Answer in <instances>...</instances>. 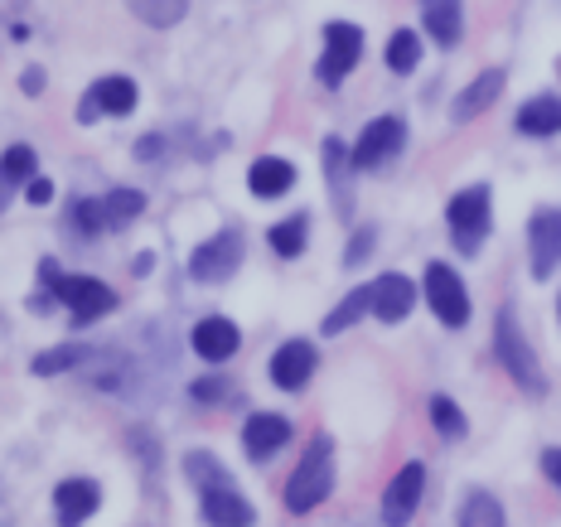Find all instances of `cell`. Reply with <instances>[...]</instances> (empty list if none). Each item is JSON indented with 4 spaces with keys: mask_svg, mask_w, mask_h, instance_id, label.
I'll list each match as a JSON object with an SVG mask.
<instances>
[{
    "mask_svg": "<svg viewBox=\"0 0 561 527\" xmlns=\"http://www.w3.org/2000/svg\"><path fill=\"white\" fill-rule=\"evenodd\" d=\"M314 363H320V354H314L310 339H290V344H280L272 354V382L286 392H300L310 382Z\"/></svg>",
    "mask_w": 561,
    "mask_h": 527,
    "instance_id": "obj_12",
    "label": "cell"
},
{
    "mask_svg": "<svg viewBox=\"0 0 561 527\" xmlns=\"http://www.w3.org/2000/svg\"><path fill=\"white\" fill-rule=\"evenodd\" d=\"M348 165H354V156H348L344 146H339V136L324 140V170H330V184H334V204L348 214Z\"/></svg>",
    "mask_w": 561,
    "mask_h": 527,
    "instance_id": "obj_24",
    "label": "cell"
},
{
    "mask_svg": "<svg viewBox=\"0 0 561 527\" xmlns=\"http://www.w3.org/2000/svg\"><path fill=\"white\" fill-rule=\"evenodd\" d=\"M368 252H373V228H364L354 242H348V252H344V262L348 266H358V262H368Z\"/></svg>",
    "mask_w": 561,
    "mask_h": 527,
    "instance_id": "obj_34",
    "label": "cell"
},
{
    "mask_svg": "<svg viewBox=\"0 0 561 527\" xmlns=\"http://www.w3.org/2000/svg\"><path fill=\"white\" fill-rule=\"evenodd\" d=\"M426 306L436 310V320L450 324V330H465V324H470V290H465V280L455 276L446 262L426 266Z\"/></svg>",
    "mask_w": 561,
    "mask_h": 527,
    "instance_id": "obj_5",
    "label": "cell"
},
{
    "mask_svg": "<svg viewBox=\"0 0 561 527\" xmlns=\"http://www.w3.org/2000/svg\"><path fill=\"white\" fill-rule=\"evenodd\" d=\"M286 440H290V421L286 416L256 412V416H248V426H242V445H248L252 460H266V455H276Z\"/></svg>",
    "mask_w": 561,
    "mask_h": 527,
    "instance_id": "obj_17",
    "label": "cell"
},
{
    "mask_svg": "<svg viewBox=\"0 0 561 527\" xmlns=\"http://www.w3.org/2000/svg\"><path fill=\"white\" fill-rule=\"evenodd\" d=\"M542 470L552 474V484L561 489V450H547V455H542Z\"/></svg>",
    "mask_w": 561,
    "mask_h": 527,
    "instance_id": "obj_38",
    "label": "cell"
},
{
    "mask_svg": "<svg viewBox=\"0 0 561 527\" xmlns=\"http://www.w3.org/2000/svg\"><path fill=\"white\" fill-rule=\"evenodd\" d=\"M242 266V232L238 228H224L214 232L208 242H198L190 252V276L194 280H208V286H218V280H228L232 272Z\"/></svg>",
    "mask_w": 561,
    "mask_h": 527,
    "instance_id": "obj_6",
    "label": "cell"
},
{
    "mask_svg": "<svg viewBox=\"0 0 561 527\" xmlns=\"http://www.w3.org/2000/svg\"><path fill=\"white\" fill-rule=\"evenodd\" d=\"M460 527H508L504 503L489 494V489H474V494L460 503Z\"/></svg>",
    "mask_w": 561,
    "mask_h": 527,
    "instance_id": "obj_22",
    "label": "cell"
},
{
    "mask_svg": "<svg viewBox=\"0 0 561 527\" xmlns=\"http://www.w3.org/2000/svg\"><path fill=\"white\" fill-rule=\"evenodd\" d=\"M421 489H426V470H421L416 460L402 465L397 479L388 484V494H382V523H388V527H407V523H412V513L421 503Z\"/></svg>",
    "mask_w": 561,
    "mask_h": 527,
    "instance_id": "obj_10",
    "label": "cell"
},
{
    "mask_svg": "<svg viewBox=\"0 0 561 527\" xmlns=\"http://www.w3.org/2000/svg\"><path fill=\"white\" fill-rule=\"evenodd\" d=\"M518 131L523 136H552V131H561V98H533V102H523Z\"/></svg>",
    "mask_w": 561,
    "mask_h": 527,
    "instance_id": "obj_21",
    "label": "cell"
},
{
    "mask_svg": "<svg viewBox=\"0 0 561 527\" xmlns=\"http://www.w3.org/2000/svg\"><path fill=\"white\" fill-rule=\"evenodd\" d=\"M373 310V286H358V290H348L344 300H339V306L324 314V334H344L348 324H358L364 320V314Z\"/></svg>",
    "mask_w": 561,
    "mask_h": 527,
    "instance_id": "obj_23",
    "label": "cell"
},
{
    "mask_svg": "<svg viewBox=\"0 0 561 527\" xmlns=\"http://www.w3.org/2000/svg\"><path fill=\"white\" fill-rule=\"evenodd\" d=\"M194 397H198V402H218V397H228V382H218V378L194 382Z\"/></svg>",
    "mask_w": 561,
    "mask_h": 527,
    "instance_id": "obj_36",
    "label": "cell"
},
{
    "mask_svg": "<svg viewBox=\"0 0 561 527\" xmlns=\"http://www.w3.org/2000/svg\"><path fill=\"white\" fill-rule=\"evenodd\" d=\"M416 306V286L407 280L402 272H388V276H378L373 280V314H378L382 324H397V320H407Z\"/></svg>",
    "mask_w": 561,
    "mask_h": 527,
    "instance_id": "obj_16",
    "label": "cell"
},
{
    "mask_svg": "<svg viewBox=\"0 0 561 527\" xmlns=\"http://www.w3.org/2000/svg\"><path fill=\"white\" fill-rule=\"evenodd\" d=\"M416 64H421V39L412 30H397L388 39V68L392 73H412Z\"/></svg>",
    "mask_w": 561,
    "mask_h": 527,
    "instance_id": "obj_30",
    "label": "cell"
},
{
    "mask_svg": "<svg viewBox=\"0 0 561 527\" xmlns=\"http://www.w3.org/2000/svg\"><path fill=\"white\" fill-rule=\"evenodd\" d=\"M68 218H73V228L83 232V238H92V232L107 228V208H102V198H73Z\"/></svg>",
    "mask_w": 561,
    "mask_h": 527,
    "instance_id": "obj_32",
    "label": "cell"
},
{
    "mask_svg": "<svg viewBox=\"0 0 561 527\" xmlns=\"http://www.w3.org/2000/svg\"><path fill=\"white\" fill-rule=\"evenodd\" d=\"M528 242H533V276L547 280L561 262V208H537L528 222Z\"/></svg>",
    "mask_w": 561,
    "mask_h": 527,
    "instance_id": "obj_11",
    "label": "cell"
},
{
    "mask_svg": "<svg viewBox=\"0 0 561 527\" xmlns=\"http://www.w3.org/2000/svg\"><path fill=\"white\" fill-rule=\"evenodd\" d=\"M136 83L131 78H122V73H112V78H98V83L88 88V98L78 102V122H98V116H131L136 112Z\"/></svg>",
    "mask_w": 561,
    "mask_h": 527,
    "instance_id": "obj_8",
    "label": "cell"
},
{
    "mask_svg": "<svg viewBox=\"0 0 561 527\" xmlns=\"http://www.w3.org/2000/svg\"><path fill=\"white\" fill-rule=\"evenodd\" d=\"M290 184H296V165L280 156H262L248 170V190L256 198H280V194H290Z\"/></svg>",
    "mask_w": 561,
    "mask_h": 527,
    "instance_id": "obj_20",
    "label": "cell"
},
{
    "mask_svg": "<svg viewBox=\"0 0 561 527\" xmlns=\"http://www.w3.org/2000/svg\"><path fill=\"white\" fill-rule=\"evenodd\" d=\"M198 508H204V523L208 527H252L256 523L252 503L238 494V484L204 489V494H198Z\"/></svg>",
    "mask_w": 561,
    "mask_h": 527,
    "instance_id": "obj_13",
    "label": "cell"
},
{
    "mask_svg": "<svg viewBox=\"0 0 561 527\" xmlns=\"http://www.w3.org/2000/svg\"><path fill=\"white\" fill-rule=\"evenodd\" d=\"M10 198H15V184H10V180H0V214H5V208H10Z\"/></svg>",
    "mask_w": 561,
    "mask_h": 527,
    "instance_id": "obj_40",
    "label": "cell"
},
{
    "mask_svg": "<svg viewBox=\"0 0 561 527\" xmlns=\"http://www.w3.org/2000/svg\"><path fill=\"white\" fill-rule=\"evenodd\" d=\"M102 503L98 479H64L54 489V508H58V527H78L83 518H92Z\"/></svg>",
    "mask_w": 561,
    "mask_h": 527,
    "instance_id": "obj_15",
    "label": "cell"
},
{
    "mask_svg": "<svg viewBox=\"0 0 561 527\" xmlns=\"http://www.w3.org/2000/svg\"><path fill=\"white\" fill-rule=\"evenodd\" d=\"M421 25H426V34L440 44V49L460 44V34H465L460 0H421Z\"/></svg>",
    "mask_w": 561,
    "mask_h": 527,
    "instance_id": "obj_19",
    "label": "cell"
},
{
    "mask_svg": "<svg viewBox=\"0 0 561 527\" xmlns=\"http://www.w3.org/2000/svg\"><path fill=\"white\" fill-rule=\"evenodd\" d=\"M160 150H165V140H160V136H140V146H136V160H156Z\"/></svg>",
    "mask_w": 561,
    "mask_h": 527,
    "instance_id": "obj_37",
    "label": "cell"
},
{
    "mask_svg": "<svg viewBox=\"0 0 561 527\" xmlns=\"http://www.w3.org/2000/svg\"><path fill=\"white\" fill-rule=\"evenodd\" d=\"M402 136H407V126L397 122V116H378V122H368L364 136H358V146H354V170L388 165L397 150H402Z\"/></svg>",
    "mask_w": 561,
    "mask_h": 527,
    "instance_id": "obj_9",
    "label": "cell"
},
{
    "mask_svg": "<svg viewBox=\"0 0 561 527\" xmlns=\"http://www.w3.org/2000/svg\"><path fill=\"white\" fill-rule=\"evenodd\" d=\"M494 348H499V363H504V373L513 382H518L528 397H542L547 392V378H542V363H537L533 354V344L523 339L518 330V314H513L508 306L499 310V320H494Z\"/></svg>",
    "mask_w": 561,
    "mask_h": 527,
    "instance_id": "obj_3",
    "label": "cell"
},
{
    "mask_svg": "<svg viewBox=\"0 0 561 527\" xmlns=\"http://www.w3.org/2000/svg\"><path fill=\"white\" fill-rule=\"evenodd\" d=\"M306 238H310V218L296 214V218H286V222L272 228V252L276 256H300L306 252Z\"/></svg>",
    "mask_w": 561,
    "mask_h": 527,
    "instance_id": "obj_27",
    "label": "cell"
},
{
    "mask_svg": "<svg viewBox=\"0 0 561 527\" xmlns=\"http://www.w3.org/2000/svg\"><path fill=\"white\" fill-rule=\"evenodd\" d=\"M126 5L136 10V20H146V25L156 30H170L184 20V10H190V0H126Z\"/></svg>",
    "mask_w": 561,
    "mask_h": 527,
    "instance_id": "obj_26",
    "label": "cell"
},
{
    "mask_svg": "<svg viewBox=\"0 0 561 527\" xmlns=\"http://www.w3.org/2000/svg\"><path fill=\"white\" fill-rule=\"evenodd\" d=\"M358 54H364V30L344 25V20H330L324 25V54H320V83L339 88L348 73H354Z\"/></svg>",
    "mask_w": 561,
    "mask_h": 527,
    "instance_id": "obj_7",
    "label": "cell"
},
{
    "mask_svg": "<svg viewBox=\"0 0 561 527\" xmlns=\"http://www.w3.org/2000/svg\"><path fill=\"white\" fill-rule=\"evenodd\" d=\"M83 358H88V348H83V344H58V348H49V354H34L30 373H39V378H54V373L78 368Z\"/></svg>",
    "mask_w": 561,
    "mask_h": 527,
    "instance_id": "obj_28",
    "label": "cell"
},
{
    "mask_svg": "<svg viewBox=\"0 0 561 527\" xmlns=\"http://www.w3.org/2000/svg\"><path fill=\"white\" fill-rule=\"evenodd\" d=\"M20 88H25L30 98H34V92H44V73H39V68H30V73L20 78Z\"/></svg>",
    "mask_w": 561,
    "mask_h": 527,
    "instance_id": "obj_39",
    "label": "cell"
},
{
    "mask_svg": "<svg viewBox=\"0 0 561 527\" xmlns=\"http://www.w3.org/2000/svg\"><path fill=\"white\" fill-rule=\"evenodd\" d=\"M426 412H431V426H436L446 440H460L465 436V412L450 402V397H431Z\"/></svg>",
    "mask_w": 561,
    "mask_h": 527,
    "instance_id": "obj_31",
    "label": "cell"
},
{
    "mask_svg": "<svg viewBox=\"0 0 561 527\" xmlns=\"http://www.w3.org/2000/svg\"><path fill=\"white\" fill-rule=\"evenodd\" d=\"M184 474L194 479V489H198V494H204V489H218V484H232L228 470H224V465H218L208 450H194L190 460H184Z\"/></svg>",
    "mask_w": 561,
    "mask_h": 527,
    "instance_id": "obj_29",
    "label": "cell"
},
{
    "mask_svg": "<svg viewBox=\"0 0 561 527\" xmlns=\"http://www.w3.org/2000/svg\"><path fill=\"white\" fill-rule=\"evenodd\" d=\"M34 150L30 146H10L5 150V160H0V180H10V184H30L34 180Z\"/></svg>",
    "mask_w": 561,
    "mask_h": 527,
    "instance_id": "obj_33",
    "label": "cell"
},
{
    "mask_svg": "<svg viewBox=\"0 0 561 527\" xmlns=\"http://www.w3.org/2000/svg\"><path fill=\"white\" fill-rule=\"evenodd\" d=\"M25 194H30V204H49V198H54V184L44 180V174H34V180L25 184Z\"/></svg>",
    "mask_w": 561,
    "mask_h": 527,
    "instance_id": "obj_35",
    "label": "cell"
},
{
    "mask_svg": "<svg viewBox=\"0 0 561 527\" xmlns=\"http://www.w3.org/2000/svg\"><path fill=\"white\" fill-rule=\"evenodd\" d=\"M334 489V440L330 436H314L310 450L300 455L296 474L286 479V508L290 513H310L330 499Z\"/></svg>",
    "mask_w": 561,
    "mask_h": 527,
    "instance_id": "obj_1",
    "label": "cell"
},
{
    "mask_svg": "<svg viewBox=\"0 0 561 527\" xmlns=\"http://www.w3.org/2000/svg\"><path fill=\"white\" fill-rule=\"evenodd\" d=\"M190 344H194V354L204 363H224V358L238 354L242 334H238V324H232V320H224V314H208V320L194 324Z\"/></svg>",
    "mask_w": 561,
    "mask_h": 527,
    "instance_id": "obj_14",
    "label": "cell"
},
{
    "mask_svg": "<svg viewBox=\"0 0 561 527\" xmlns=\"http://www.w3.org/2000/svg\"><path fill=\"white\" fill-rule=\"evenodd\" d=\"M499 92H504V68H484V73L474 78L470 88L455 98V107H450V116L455 122H474L479 112H489L499 102Z\"/></svg>",
    "mask_w": 561,
    "mask_h": 527,
    "instance_id": "obj_18",
    "label": "cell"
},
{
    "mask_svg": "<svg viewBox=\"0 0 561 527\" xmlns=\"http://www.w3.org/2000/svg\"><path fill=\"white\" fill-rule=\"evenodd\" d=\"M39 276H44V290H54V296L73 310L78 324H92V320H102V314L116 310V290L98 276H64L54 262H44Z\"/></svg>",
    "mask_w": 561,
    "mask_h": 527,
    "instance_id": "obj_2",
    "label": "cell"
},
{
    "mask_svg": "<svg viewBox=\"0 0 561 527\" xmlns=\"http://www.w3.org/2000/svg\"><path fill=\"white\" fill-rule=\"evenodd\" d=\"M102 208H107V228H131V222L146 214V194L140 190H112L102 198Z\"/></svg>",
    "mask_w": 561,
    "mask_h": 527,
    "instance_id": "obj_25",
    "label": "cell"
},
{
    "mask_svg": "<svg viewBox=\"0 0 561 527\" xmlns=\"http://www.w3.org/2000/svg\"><path fill=\"white\" fill-rule=\"evenodd\" d=\"M489 184H474V190H460L450 198V208H446V222H450V238H455V248H460L465 256H474L479 248H484V238H489Z\"/></svg>",
    "mask_w": 561,
    "mask_h": 527,
    "instance_id": "obj_4",
    "label": "cell"
}]
</instances>
